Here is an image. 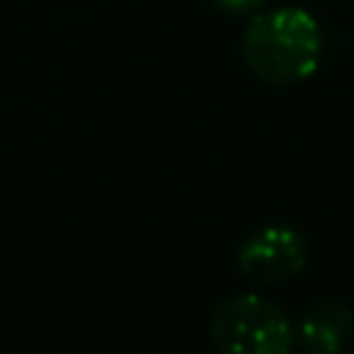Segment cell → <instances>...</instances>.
Here are the masks:
<instances>
[{"label": "cell", "mask_w": 354, "mask_h": 354, "mask_svg": "<svg viewBox=\"0 0 354 354\" xmlns=\"http://www.w3.org/2000/svg\"><path fill=\"white\" fill-rule=\"evenodd\" d=\"M321 25L299 6H279L254 14L241 39L249 72L271 86L307 80L321 64Z\"/></svg>", "instance_id": "1"}, {"label": "cell", "mask_w": 354, "mask_h": 354, "mask_svg": "<svg viewBox=\"0 0 354 354\" xmlns=\"http://www.w3.org/2000/svg\"><path fill=\"white\" fill-rule=\"evenodd\" d=\"M210 340L218 354H290L293 324L274 301L238 293L213 310Z\"/></svg>", "instance_id": "2"}, {"label": "cell", "mask_w": 354, "mask_h": 354, "mask_svg": "<svg viewBox=\"0 0 354 354\" xmlns=\"http://www.w3.org/2000/svg\"><path fill=\"white\" fill-rule=\"evenodd\" d=\"M307 241L288 224L254 227L238 246V271L257 285H277L296 277L307 266Z\"/></svg>", "instance_id": "3"}, {"label": "cell", "mask_w": 354, "mask_h": 354, "mask_svg": "<svg viewBox=\"0 0 354 354\" xmlns=\"http://www.w3.org/2000/svg\"><path fill=\"white\" fill-rule=\"evenodd\" d=\"M354 335V313L337 299H321L310 304L296 326L293 343L304 354H340Z\"/></svg>", "instance_id": "4"}, {"label": "cell", "mask_w": 354, "mask_h": 354, "mask_svg": "<svg viewBox=\"0 0 354 354\" xmlns=\"http://www.w3.org/2000/svg\"><path fill=\"white\" fill-rule=\"evenodd\" d=\"M216 8H221V11H227V14H252V11H257L266 0H210Z\"/></svg>", "instance_id": "5"}]
</instances>
